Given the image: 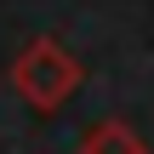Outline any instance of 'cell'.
Returning <instances> with one entry per match:
<instances>
[{"instance_id":"6da1fadb","label":"cell","mask_w":154,"mask_h":154,"mask_svg":"<svg viewBox=\"0 0 154 154\" xmlns=\"http://www.w3.org/2000/svg\"><path fill=\"white\" fill-rule=\"evenodd\" d=\"M80 80H86L80 57H74L63 40H51V34H34V40L17 51V63H11V91H17L29 109H40V114L63 109V103L80 91Z\"/></svg>"},{"instance_id":"7a4b0ae2","label":"cell","mask_w":154,"mask_h":154,"mask_svg":"<svg viewBox=\"0 0 154 154\" xmlns=\"http://www.w3.org/2000/svg\"><path fill=\"white\" fill-rule=\"evenodd\" d=\"M80 154H149L143 131L126 126V120H97L86 137H80Z\"/></svg>"}]
</instances>
